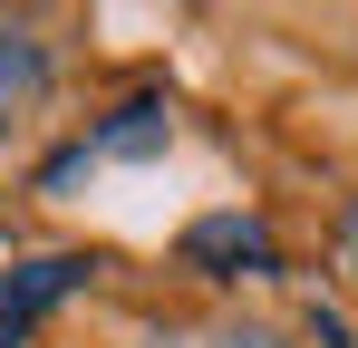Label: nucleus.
<instances>
[{
    "mask_svg": "<svg viewBox=\"0 0 358 348\" xmlns=\"http://www.w3.org/2000/svg\"><path fill=\"white\" fill-rule=\"evenodd\" d=\"M339 252H349V281H358V203H349V223H339Z\"/></svg>",
    "mask_w": 358,
    "mask_h": 348,
    "instance_id": "obj_7",
    "label": "nucleus"
},
{
    "mask_svg": "<svg viewBox=\"0 0 358 348\" xmlns=\"http://www.w3.org/2000/svg\"><path fill=\"white\" fill-rule=\"evenodd\" d=\"M39 87H49V49H39L29 29H10V20H0V116L29 107Z\"/></svg>",
    "mask_w": 358,
    "mask_h": 348,
    "instance_id": "obj_4",
    "label": "nucleus"
},
{
    "mask_svg": "<svg viewBox=\"0 0 358 348\" xmlns=\"http://www.w3.org/2000/svg\"><path fill=\"white\" fill-rule=\"evenodd\" d=\"M184 271H203V281H281V242L262 213H203V223H184Z\"/></svg>",
    "mask_w": 358,
    "mask_h": 348,
    "instance_id": "obj_1",
    "label": "nucleus"
},
{
    "mask_svg": "<svg viewBox=\"0 0 358 348\" xmlns=\"http://www.w3.org/2000/svg\"><path fill=\"white\" fill-rule=\"evenodd\" d=\"M87 281H97V252H39V261H10V281H0V310L39 329V310L78 300Z\"/></svg>",
    "mask_w": 358,
    "mask_h": 348,
    "instance_id": "obj_2",
    "label": "nucleus"
},
{
    "mask_svg": "<svg viewBox=\"0 0 358 348\" xmlns=\"http://www.w3.org/2000/svg\"><path fill=\"white\" fill-rule=\"evenodd\" d=\"M300 339H310V348H349V329H339V310L310 300V310H300Z\"/></svg>",
    "mask_w": 358,
    "mask_h": 348,
    "instance_id": "obj_5",
    "label": "nucleus"
},
{
    "mask_svg": "<svg viewBox=\"0 0 358 348\" xmlns=\"http://www.w3.org/2000/svg\"><path fill=\"white\" fill-rule=\"evenodd\" d=\"M155 348H165V339H155Z\"/></svg>",
    "mask_w": 358,
    "mask_h": 348,
    "instance_id": "obj_10",
    "label": "nucleus"
},
{
    "mask_svg": "<svg viewBox=\"0 0 358 348\" xmlns=\"http://www.w3.org/2000/svg\"><path fill=\"white\" fill-rule=\"evenodd\" d=\"M29 339V319H10V310H0V348H20Z\"/></svg>",
    "mask_w": 358,
    "mask_h": 348,
    "instance_id": "obj_8",
    "label": "nucleus"
},
{
    "mask_svg": "<svg viewBox=\"0 0 358 348\" xmlns=\"http://www.w3.org/2000/svg\"><path fill=\"white\" fill-rule=\"evenodd\" d=\"M213 348H281L271 329H213Z\"/></svg>",
    "mask_w": 358,
    "mask_h": 348,
    "instance_id": "obj_6",
    "label": "nucleus"
},
{
    "mask_svg": "<svg viewBox=\"0 0 358 348\" xmlns=\"http://www.w3.org/2000/svg\"><path fill=\"white\" fill-rule=\"evenodd\" d=\"M0 126H10V116H0Z\"/></svg>",
    "mask_w": 358,
    "mask_h": 348,
    "instance_id": "obj_9",
    "label": "nucleus"
},
{
    "mask_svg": "<svg viewBox=\"0 0 358 348\" xmlns=\"http://www.w3.org/2000/svg\"><path fill=\"white\" fill-rule=\"evenodd\" d=\"M165 145H175L165 97H126L107 126H87V155H97V165H145V155H165Z\"/></svg>",
    "mask_w": 358,
    "mask_h": 348,
    "instance_id": "obj_3",
    "label": "nucleus"
}]
</instances>
